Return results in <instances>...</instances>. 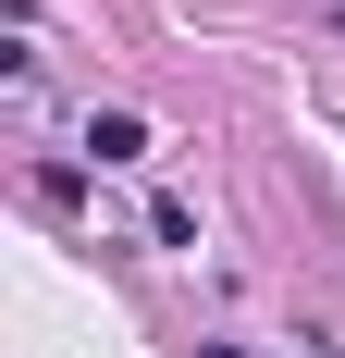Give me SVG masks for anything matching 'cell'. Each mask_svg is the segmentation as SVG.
<instances>
[{"mask_svg":"<svg viewBox=\"0 0 345 358\" xmlns=\"http://www.w3.org/2000/svg\"><path fill=\"white\" fill-rule=\"evenodd\" d=\"M87 148H99V161H148V124H136V111H99Z\"/></svg>","mask_w":345,"mask_h":358,"instance_id":"cell-1","label":"cell"}]
</instances>
